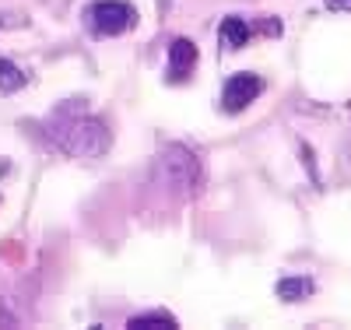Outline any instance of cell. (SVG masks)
Returning <instances> with one entry per match:
<instances>
[{"instance_id":"cell-4","label":"cell","mask_w":351,"mask_h":330,"mask_svg":"<svg viewBox=\"0 0 351 330\" xmlns=\"http://www.w3.org/2000/svg\"><path fill=\"white\" fill-rule=\"evenodd\" d=\"M162 169H165V179H169L172 187L193 190L200 183V165L193 162L190 152H183V148H169V152L162 155Z\"/></svg>"},{"instance_id":"cell-8","label":"cell","mask_w":351,"mask_h":330,"mask_svg":"<svg viewBox=\"0 0 351 330\" xmlns=\"http://www.w3.org/2000/svg\"><path fill=\"white\" fill-rule=\"evenodd\" d=\"M25 81H28V78H25L21 67H14L11 60H0V92H18Z\"/></svg>"},{"instance_id":"cell-2","label":"cell","mask_w":351,"mask_h":330,"mask_svg":"<svg viewBox=\"0 0 351 330\" xmlns=\"http://www.w3.org/2000/svg\"><path fill=\"white\" fill-rule=\"evenodd\" d=\"M84 18H88V28H92L95 36H123L127 28H134L137 11L127 0H95V4L84 11Z\"/></svg>"},{"instance_id":"cell-10","label":"cell","mask_w":351,"mask_h":330,"mask_svg":"<svg viewBox=\"0 0 351 330\" xmlns=\"http://www.w3.org/2000/svg\"><path fill=\"white\" fill-rule=\"evenodd\" d=\"M330 8H337V11H351V0H330Z\"/></svg>"},{"instance_id":"cell-9","label":"cell","mask_w":351,"mask_h":330,"mask_svg":"<svg viewBox=\"0 0 351 330\" xmlns=\"http://www.w3.org/2000/svg\"><path fill=\"white\" fill-rule=\"evenodd\" d=\"M130 327L134 330H155V327H176V320L169 313H144V316H134Z\"/></svg>"},{"instance_id":"cell-1","label":"cell","mask_w":351,"mask_h":330,"mask_svg":"<svg viewBox=\"0 0 351 330\" xmlns=\"http://www.w3.org/2000/svg\"><path fill=\"white\" fill-rule=\"evenodd\" d=\"M46 134L60 152H67L74 158H99V155L109 152V130H106L102 119H92V116L60 113L46 127Z\"/></svg>"},{"instance_id":"cell-3","label":"cell","mask_w":351,"mask_h":330,"mask_svg":"<svg viewBox=\"0 0 351 330\" xmlns=\"http://www.w3.org/2000/svg\"><path fill=\"white\" fill-rule=\"evenodd\" d=\"M263 92V81L256 78V74H232L228 81H225V92H221V109L225 113H243L256 95Z\"/></svg>"},{"instance_id":"cell-7","label":"cell","mask_w":351,"mask_h":330,"mask_svg":"<svg viewBox=\"0 0 351 330\" xmlns=\"http://www.w3.org/2000/svg\"><path fill=\"white\" fill-rule=\"evenodd\" d=\"M309 292H313L309 278H285V281H278V295L285 298V303H299V298H306Z\"/></svg>"},{"instance_id":"cell-5","label":"cell","mask_w":351,"mask_h":330,"mask_svg":"<svg viewBox=\"0 0 351 330\" xmlns=\"http://www.w3.org/2000/svg\"><path fill=\"white\" fill-rule=\"evenodd\" d=\"M193 64H197V46L190 39H176L169 46V78L172 81H183L193 71Z\"/></svg>"},{"instance_id":"cell-6","label":"cell","mask_w":351,"mask_h":330,"mask_svg":"<svg viewBox=\"0 0 351 330\" xmlns=\"http://www.w3.org/2000/svg\"><path fill=\"white\" fill-rule=\"evenodd\" d=\"M218 39L225 49H243L250 43V25L243 18H225L221 28H218Z\"/></svg>"}]
</instances>
